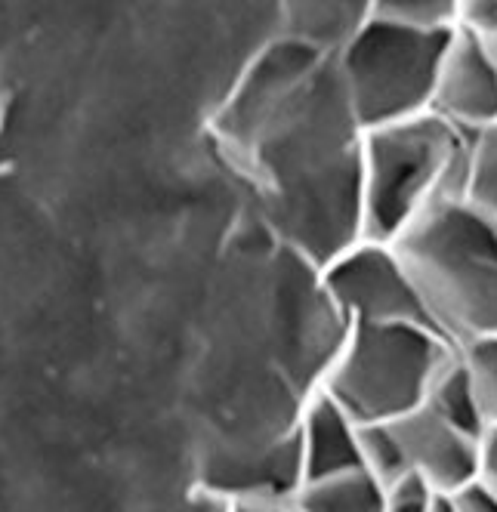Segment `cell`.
Instances as JSON below:
<instances>
[{
	"label": "cell",
	"instance_id": "9a60e30c",
	"mask_svg": "<svg viewBox=\"0 0 497 512\" xmlns=\"http://www.w3.org/2000/svg\"><path fill=\"white\" fill-rule=\"evenodd\" d=\"M371 10L411 31H454L460 0H377Z\"/></svg>",
	"mask_w": 497,
	"mask_h": 512
},
{
	"label": "cell",
	"instance_id": "277c9868",
	"mask_svg": "<svg viewBox=\"0 0 497 512\" xmlns=\"http://www.w3.org/2000/svg\"><path fill=\"white\" fill-rule=\"evenodd\" d=\"M451 31H411L368 13L337 56L349 112L362 133L430 115Z\"/></svg>",
	"mask_w": 497,
	"mask_h": 512
},
{
	"label": "cell",
	"instance_id": "6da1fadb",
	"mask_svg": "<svg viewBox=\"0 0 497 512\" xmlns=\"http://www.w3.org/2000/svg\"><path fill=\"white\" fill-rule=\"evenodd\" d=\"M439 337L457 352L497 334V223L442 192L389 241Z\"/></svg>",
	"mask_w": 497,
	"mask_h": 512
},
{
	"label": "cell",
	"instance_id": "2e32d148",
	"mask_svg": "<svg viewBox=\"0 0 497 512\" xmlns=\"http://www.w3.org/2000/svg\"><path fill=\"white\" fill-rule=\"evenodd\" d=\"M436 497L439 494L430 485H426L423 479H417L414 472H408L405 479H399L386 488L383 512H430Z\"/></svg>",
	"mask_w": 497,
	"mask_h": 512
},
{
	"label": "cell",
	"instance_id": "d6986e66",
	"mask_svg": "<svg viewBox=\"0 0 497 512\" xmlns=\"http://www.w3.org/2000/svg\"><path fill=\"white\" fill-rule=\"evenodd\" d=\"M482 44H485V50H488V56H491V62H494V68H497V28L491 31V34H485V38H479Z\"/></svg>",
	"mask_w": 497,
	"mask_h": 512
},
{
	"label": "cell",
	"instance_id": "3957f363",
	"mask_svg": "<svg viewBox=\"0 0 497 512\" xmlns=\"http://www.w3.org/2000/svg\"><path fill=\"white\" fill-rule=\"evenodd\" d=\"M467 133L436 115L362 133V238L389 244L442 192L460 195Z\"/></svg>",
	"mask_w": 497,
	"mask_h": 512
},
{
	"label": "cell",
	"instance_id": "52a82bcc",
	"mask_svg": "<svg viewBox=\"0 0 497 512\" xmlns=\"http://www.w3.org/2000/svg\"><path fill=\"white\" fill-rule=\"evenodd\" d=\"M408 472L423 479L436 494H454L479 475V438L451 426L433 408H417L414 414L393 423Z\"/></svg>",
	"mask_w": 497,
	"mask_h": 512
},
{
	"label": "cell",
	"instance_id": "e0dca14e",
	"mask_svg": "<svg viewBox=\"0 0 497 512\" xmlns=\"http://www.w3.org/2000/svg\"><path fill=\"white\" fill-rule=\"evenodd\" d=\"M445 497L454 503L457 512H497V497L479 479L467 482L464 488H457L454 494H445Z\"/></svg>",
	"mask_w": 497,
	"mask_h": 512
},
{
	"label": "cell",
	"instance_id": "7a4b0ae2",
	"mask_svg": "<svg viewBox=\"0 0 497 512\" xmlns=\"http://www.w3.org/2000/svg\"><path fill=\"white\" fill-rule=\"evenodd\" d=\"M457 349L420 324H349L322 389L355 426L396 423L426 405Z\"/></svg>",
	"mask_w": 497,
	"mask_h": 512
},
{
	"label": "cell",
	"instance_id": "30bf717a",
	"mask_svg": "<svg viewBox=\"0 0 497 512\" xmlns=\"http://www.w3.org/2000/svg\"><path fill=\"white\" fill-rule=\"evenodd\" d=\"M291 503L297 512H383L386 488L368 469H349L331 479L303 482Z\"/></svg>",
	"mask_w": 497,
	"mask_h": 512
},
{
	"label": "cell",
	"instance_id": "8992f818",
	"mask_svg": "<svg viewBox=\"0 0 497 512\" xmlns=\"http://www.w3.org/2000/svg\"><path fill=\"white\" fill-rule=\"evenodd\" d=\"M430 115L467 136L497 121V68L485 44L460 25L451 31L445 47Z\"/></svg>",
	"mask_w": 497,
	"mask_h": 512
},
{
	"label": "cell",
	"instance_id": "ffe728a7",
	"mask_svg": "<svg viewBox=\"0 0 497 512\" xmlns=\"http://www.w3.org/2000/svg\"><path fill=\"white\" fill-rule=\"evenodd\" d=\"M430 512H457V509H454V503H451V500H448V497H445V494H439V497H436V503H433V509H430Z\"/></svg>",
	"mask_w": 497,
	"mask_h": 512
},
{
	"label": "cell",
	"instance_id": "ac0fdd59",
	"mask_svg": "<svg viewBox=\"0 0 497 512\" xmlns=\"http://www.w3.org/2000/svg\"><path fill=\"white\" fill-rule=\"evenodd\" d=\"M476 479L497 497V426H488L479 438V475Z\"/></svg>",
	"mask_w": 497,
	"mask_h": 512
},
{
	"label": "cell",
	"instance_id": "ba28073f",
	"mask_svg": "<svg viewBox=\"0 0 497 512\" xmlns=\"http://www.w3.org/2000/svg\"><path fill=\"white\" fill-rule=\"evenodd\" d=\"M297 445L303 482H318L349 469H362L359 426L322 389H315L303 401L297 417Z\"/></svg>",
	"mask_w": 497,
	"mask_h": 512
},
{
	"label": "cell",
	"instance_id": "7c38bea8",
	"mask_svg": "<svg viewBox=\"0 0 497 512\" xmlns=\"http://www.w3.org/2000/svg\"><path fill=\"white\" fill-rule=\"evenodd\" d=\"M426 408H433L439 417H445L451 426L457 429H464L476 438H482L485 432V420L479 414V405H476V398H473V389L467 383V374L464 368H460V355L457 361L451 364V368L436 380L430 398H426Z\"/></svg>",
	"mask_w": 497,
	"mask_h": 512
},
{
	"label": "cell",
	"instance_id": "8fae6325",
	"mask_svg": "<svg viewBox=\"0 0 497 512\" xmlns=\"http://www.w3.org/2000/svg\"><path fill=\"white\" fill-rule=\"evenodd\" d=\"M460 198L497 223V121L467 136V170Z\"/></svg>",
	"mask_w": 497,
	"mask_h": 512
},
{
	"label": "cell",
	"instance_id": "4fadbf2b",
	"mask_svg": "<svg viewBox=\"0 0 497 512\" xmlns=\"http://www.w3.org/2000/svg\"><path fill=\"white\" fill-rule=\"evenodd\" d=\"M457 355L479 405V414L485 420V429L497 426V334L464 346Z\"/></svg>",
	"mask_w": 497,
	"mask_h": 512
},
{
	"label": "cell",
	"instance_id": "5bb4252c",
	"mask_svg": "<svg viewBox=\"0 0 497 512\" xmlns=\"http://www.w3.org/2000/svg\"><path fill=\"white\" fill-rule=\"evenodd\" d=\"M359 451H362V469H368L383 488L408 475V460L393 423L359 426Z\"/></svg>",
	"mask_w": 497,
	"mask_h": 512
},
{
	"label": "cell",
	"instance_id": "9c48e42d",
	"mask_svg": "<svg viewBox=\"0 0 497 512\" xmlns=\"http://www.w3.org/2000/svg\"><path fill=\"white\" fill-rule=\"evenodd\" d=\"M371 13V4H288L284 7V34L306 50L337 59L343 47L359 34Z\"/></svg>",
	"mask_w": 497,
	"mask_h": 512
},
{
	"label": "cell",
	"instance_id": "5b68a950",
	"mask_svg": "<svg viewBox=\"0 0 497 512\" xmlns=\"http://www.w3.org/2000/svg\"><path fill=\"white\" fill-rule=\"evenodd\" d=\"M318 278L325 297L346 324H420L436 331L389 244L355 241L325 269H318Z\"/></svg>",
	"mask_w": 497,
	"mask_h": 512
}]
</instances>
